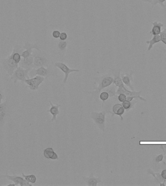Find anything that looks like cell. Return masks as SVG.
I'll return each mask as SVG.
<instances>
[{
  "instance_id": "cell-23",
  "label": "cell",
  "mask_w": 166,
  "mask_h": 186,
  "mask_svg": "<svg viewBox=\"0 0 166 186\" xmlns=\"http://www.w3.org/2000/svg\"><path fill=\"white\" fill-rule=\"evenodd\" d=\"M22 176L25 180L28 182L32 184H35L36 182L37 177L34 175H25L24 173H21Z\"/></svg>"
},
{
  "instance_id": "cell-37",
  "label": "cell",
  "mask_w": 166,
  "mask_h": 186,
  "mask_svg": "<svg viewBox=\"0 0 166 186\" xmlns=\"http://www.w3.org/2000/svg\"><path fill=\"white\" fill-rule=\"evenodd\" d=\"M31 1H33L34 0H31Z\"/></svg>"
},
{
  "instance_id": "cell-35",
  "label": "cell",
  "mask_w": 166,
  "mask_h": 186,
  "mask_svg": "<svg viewBox=\"0 0 166 186\" xmlns=\"http://www.w3.org/2000/svg\"><path fill=\"white\" fill-rule=\"evenodd\" d=\"M3 99V95L1 92H0V104L2 103V101Z\"/></svg>"
},
{
  "instance_id": "cell-33",
  "label": "cell",
  "mask_w": 166,
  "mask_h": 186,
  "mask_svg": "<svg viewBox=\"0 0 166 186\" xmlns=\"http://www.w3.org/2000/svg\"><path fill=\"white\" fill-rule=\"evenodd\" d=\"M161 176H162L163 178L166 179V170L163 171L162 172V174H161Z\"/></svg>"
},
{
  "instance_id": "cell-2",
  "label": "cell",
  "mask_w": 166,
  "mask_h": 186,
  "mask_svg": "<svg viewBox=\"0 0 166 186\" xmlns=\"http://www.w3.org/2000/svg\"><path fill=\"white\" fill-rule=\"evenodd\" d=\"M107 113V112L103 111L101 112H93L91 114V118L103 132L105 130V115Z\"/></svg>"
},
{
  "instance_id": "cell-10",
  "label": "cell",
  "mask_w": 166,
  "mask_h": 186,
  "mask_svg": "<svg viewBox=\"0 0 166 186\" xmlns=\"http://www.w3.org/2000/svg\"><path fill=\"white\" fill-rule=\"evenodd\" d=\"M35 56L32 54L30 56L26 58H23L21 60L19 66L21 68H24L25 69H30L32 70L34 68V59Z\"/></svg>"
},
{
  "instance_id": "cell-36",
  "label": "cell",
  "mask_w": 166,
  "mask_h": 186,
  "mask_svg": "<svg viewBox=\"0 0 166 186\" xmlns=\"http://www.w3.org/2000/svg\"><path fill=\"white\" fill-rule=\"evenodd\" d=\"M142 1L145 2H147V3H151L152 4V1L153 0H141Z\"/></svg>"
},
{
  "instance_id": "cell-3",
  "label": "cell",
  "mask_w": 166,
  "mask_h": 186,
  "mask_svg": "<svg viewBox=\"0 0 166 186\" xmlns=\"http://www.w3.org/2000/svg\"><path fill=\"white\" fill-rule=\"evenodd\" d=\"M114 78L112 77L105 76L101 80L98 87L95 88L94 91L88 92L91 94H93L95 96H97L102 90H104L105 88L109 87L113 84Z\"/></svg>"
},
{
  "instance_id": "cell-1",
  "label": "cell",
  "mask_w": 166,
  "mask_h": 186,
  "mask_svg": "<svg viewBox=\"0 0 166 186\" xmlns=\"http://www.w3.org/2000/svg\"><path fill=\"white\" fill-rule=\"evenodd\" d=\"M30 70V69L18 67L14 71L12 75L11 76V79L14 80V84H16L18 81H21L22 83H24L26 79H30L28 74Z\"/></svg>"
},
{
  "instance_id": "cell-24",
  "label": "cell",
  "mask_w": 166,
  "mask_h": 186,
  "mask_svg": "<svg viewBox=\"0 0 166 186\" xmlns=\"http://www.w3.org/2000/svg\"><path fill=\"white\" fill-rule=\"evenodd\" d=\"M99 97L100 99L103 101V103H102V108H103L104 102L107 101L109 97V94L107 92H103L101 93Z\"/></svg>"
},
{
  "instance_id": "cell-13",
  "label": "cell",
  "mask_w": 166,
  "mask_h": 186,
  "mask_svg": "<svg viewBox=\"0 0 166 186\" xmlns=\"http://www.w3.org/2000/svg\"><path fill=\"white\" fill-rule=\"evenodd\" d=\"M112 111H113V113H112V116H113L114 115H117L120 116L122 121L123 120L122 115L124 113L125 109L123 108L122 104L119 103L115 104L112 108Z\"/></svg>"
},
{
  "instance_id": "cell-16",
  "label": "cell",
  "mask_w": 166,
  "mask_h": 186,
  "mask_svg": "<svg viewBox=\"0 0 166 186\" xmlns=\"http://www.w3.org/2000/svg\"><path fill=\"white\" fill-rule=\"evenodd\" d=\"M50 102V105H51V107L50 108V110H48V112H50L51 115H53V118L52 119V121L53 122L54 121H56V116L57 115L59 114V107L61 106L60 105H54L51 102V101H49Z\"/></svg>"
},
{
  "instance_id": "cell-15",
  "label": "cell",
  "mask_w": 166,
  "mask_h": 186,
  "mask_svg": "<svg viewBox=\"0 0 166 186\" xmlns=\"http://www.w3.org/2000/svg\"><path fill=\"white\" fill-rule=\"evenodd\" d=\"M153 27L151 31L150 32V34L153 36L159 35L161 33V28L164 27V24L161 22H158V21H155L152 22Z\"/></svg>"
},
{
  "instance_id": "cell-18",
  "label": "cell",
  "mask_w": 166,
  "mask_h": 186,
  "mask_svg": "<svg viewBox=\"0 0 166 186\" xmlns=\"http://www.w3.org/2000/svg\"><path fill=\"white\" fill-rule=\"evenodd\" d=\"M160 41H161L160 35L154 36V37L151 40L147 41L146 43L147 44H149V46L148 47V51H150L152 48V47L154 46V45L160 42Z\"/></svg>"
},
{
  "instance_id": "cell-28",
  "label": "cell",
  "mask_w": 166,
  "mask_h": 186,
  "mask_svg": "<svg viewBox=\"0 0 166 186\" xmlns=\"http://www.w3.org/2000/svg\"><path fill=\"white\" fill-rule=\"evenodd\" d=\"M127 96L125 94H120L118 96V100L121 102H123L126 100Z\"/></svg>"
},
{
  "instance_id": "cell-19",
  "label": "cell",
  "mask_w": 166,
  "mask_h": 186,
  "mask_svg": "<svg viewBox=\"0 0 166 186\" xmlns=\"http://www.w3.org/2000/svg\"><path fill=\"white\" fill-rule=\"evenodd\" d=\"M113 84L118 88L124 87V84L123 83L122 78L120 77V71L118 72L114 76Z\"/></svg>"
},
{
  "instance_id": "cell-14",
  "label": "cell",
  "mask_w": 166,
  "mask_h": 186,
  "mask_svg": "<svg viewBox=\"0 0 166 186\" xmlns=\"http://www.w3.org/2000/svg\"><path fill=\"white\" fill-rule=\"evenodd\" d=\"M47 60L46 58L44 57L40 56H34V68H40L47 64Z\"/></svg>"
},
{
  "instance_id": "cell-4",
  "label": "cell",
  "mask_w": 166,
  "mask_h": 186,
  "mask_svg": "<svg viewBox=\"0 0 166 186\" xmlns=\"http://www.w3.org/2000/svg\"><path fill=\"white\" fill-rule=\"evenodd\" d=\"M3 64L4 69H5L9 75L11 76L14 73V71L19 67V65L16 63L13 59L11 55L4 60Z\"/></svg>"
},
{
  "instance_id": "cell-29",
  "label": "cell",
  "mask_w": 166,
  "mask_h": 186,
  "mask_svg": "<svg viewBox=\"0 0 166 186\" xmlns=\"http://www.w3.org/2000/svg\"><path fill=\"white\" fill-rule=\"evenodd\" d=\"M122 105L125 109H128L131 107V104L130 103V101H128V100H126L124 102H123Z\"/></svg>"
},
{
  "instance_id": "cell-26",
  "label": "cell",
  "mask_w": 166,
  "mask_h": 186,
  "mask_svg": "<svg viewBox=\"0 0 166 186\" xmlns=\"http://www.w3.org/2000/svg\"><path fill=\"white\" fill-rule=\"evenodd\" d=\"M166 1V0H153L151 4L152 5H156V4H159L162 6L163 8H165V5L164 3Z\"/></svg>"
},
{
  "instance_id": "cell-34",
  "label": "cell",
  "mask_w": 166,
  "mask_h": 186,
  "mask_svg": "<svg viewBox=\"0 0 166 186\" xmlns=\"http://www.w3.org/2000/svg\"><path fill=\"white\" fill-rule=\"evenodd\" d=\"M134 98H136V97L135 96H127L126 97V100H128V101H131L134 99Z\"/></svg>"
},
{
  "instance_id": "cell-27",
  "label": "cell",
  "mask_w": 166,
  "mask_h": 186,
  "mask_svg": "<svg viewBox=\"0 0 166 186\" xmlns=\"http://www.w3.org/2000/svg\"><path fill=\"white\" fill-rule=\"evenodd\" d=\"M160 35L161 36V41L164 44L166 45V29H165L163 32H161Z\"/></svg>"
},
{
  "instance_id": "cell-12",
  "label": "cell",
  "mask_w": 166,
  "mask_h": 186,
  "mask_svg": "<svg viewBox=\"0 0 166 186\" xmlns=\"http://www.w3.org/2000/svg\"><path fill=\"white\" fill-rule=\"evenodd\" d=\"M133 72L132 71L130 74L129 73H125V74H120L121 78L123 83L126 85L127 87H129L132 90H134V88L132 85V80H133Z\"/></svg>"
},
{
  "instance_id": "cell-9",
  "label": "cell",
  "mask_w": 166,
  "mask_h": 186,
  "mask_svg": "<svg viewBox=\"0 0 166 186\" xmlns=\"http://www.w3.org/2000/svg\"><path fill=\"white\" fill-rule=\"evenodd\" d=\"M141 91L136 92V91H130L129 90L123 87L118 88L116 91V95H120V94H125L126 96H135L136 98L138 97L139 99H140L141 100L143 101H146V99H143L142 97L140 96V94H141Z\"/></svg>"
},
{
  "instance_id": "cell-21",
  "label": "cell",
  "mask_w": 166,
  "mask_h": 186,
  "mask_svg": "<svg viewBox=\"0 0 166 186\" xmlns=\"http://www.w3.org/2000/svg\"><path fill=\"white\" fill-rule=\"evenodd\" d=\"M55 152L52 147H48L44 149L43 151V155L47 159H52Z\"/></svg>"
},
{
  "instance_id": "cell-6",
  "label": "cell",
  "mask_w": 166,
  "mask_h": 186,
  "mask_svg": "<svg viewBox=\"0 0 166 186\" xmlns=\"http://www.w3.org/2000/svg\"><path fill=\"white\" fill-rule=\"evenodd\" d=\"M55 65L56 68L62 71L65 74V78L63 80V83L65 84L68 80L69 74L74 72H79L80 70L76 69H71L69 68L63 62H56L55 63Z\"/></svg>"
},
{
  "instance_id": "cell-30",
  "label": "cell",
  "mask_w": 166,
  "mask_h": 186,
  "mask_svg": "<svg viewBox=\"0 0 166 186\" xmlns=\"http://www.w3.org/2000/svg\"><path fill=\"white\" fill-rule=\"evenodd\" d=\"M60 34H61V33H60L59 31H58V30H55V31H53L52 32L53 37L54 38H56V39L59 38Z\"/></svg>"
},
{
  "instance_id": "cell-22",
  "label": "cell",
  "mask_w": 166,
  "mask_h": 186,
  "mask_svg": "<svg viewBox=\"0 0 166 186\" xmlns=\"http://www.w3.org/2000/svg\"><path fill=\"white\" fill-rule=\"evenodd\" d=\"M117 87H116L114 84V85H112L111 87H107V90L106 92L108 93L109 94V97H113L114 96H115L116 95V91L117 90Z\"/></svg>"
},
{
  "instance_id": "cell-5",
  "label": "cell",
  "mask_w": 166,
  "mask_h": 186,
  "mask_svg": "<svg viewBox=\"0 0 166 186\" xmlns=\"http://www.w3.org/2000/svg\"><path fill=\"white\" fill-rule=\"evenodd\" d=\"M44 80L43 77L36 75L31 79H26L24 83L27 84L30 90L36 91L38 90L40 85L43 82Z\"/></svg>"
},
{
  "instance_id": "cell-11",
  "label": "cell",
  "mask_w": 166,
  "mask_h": 186,
  "mask_svg": "<svg viewBox=\"0 0 166 186\" xmlns=\"http://www.w3.org/2000/svg\"><path fill=\"white\" fill-rule=\"evenodd\" d=\"M83 180L88 186H97L99 183L102 182L101 177L96 178L93 174H91L88 177H83Z\"/></svg>"
},
{
  "instance_id": "cell-25",
  "label": "cell",
  "mask_w": 166,
  "mask_h": 186,
  "mask_svg": "<svg viewBox=\"0 0 166 186\" xmlns=\"http://www.w3.org/2000/svg\"><path fill=\"white\" fill-rule=\"evenodd\" d=\"M67 45H68V43H67V41L60 40L58 43V48L61 51H65L67 48Z\"/></svg>"
},
{
  "instance_id": "cell-32",
  "label": "cell",
  "mask_w": 166,
  "mask_h": 186,
  "mask_svg": "<svg viewBox=\"0 0 166 186\" xmlns=\"http://www.w3.org/2000/svg\"><path fill=\"white\" fill-rule=\"evenodd\" d=\"M163 158V156L162 155H159L158 156L156 157V159H155V161H156V162H161V161L162 160Z\"/></svg>"
},
{
  "instance_id": "cell-20",
  "label": "cell",
  "mask_w": 166,
  "mask_h": 186,
  "mask_svg": "<svg viewBox=\"0 0 166 186\" xmlns=\"http://www.w3.org/2000/svg\"><path fill=\"white\" fill-rule=\"evenodd\" d=\"M7 105L8 104L6 101L3 103L0 104V123L3 121L4 117H5Z\"/></svg>"
},
{
  "instance_id": "cell-17",
  "label": "cell",
  "mask_w": 166,
  "mask_h": 186,
  "mask_svg": "<svg viewBox=\"0 0 166 186\" xmlns=\"http://www.w3.org/2000/svg\"><path fill=\"white\" fill-rule=\"evenodd\" d=\"M49 73H50L49 69L46 68L43 66L38 68L36 70H35V75L36 76L39 75L43 77H46L48 76Z\"/></svg>"
},
{
  "instance_id": "cell-8",
  "label": "cell",
  "mask_w": 166,
  "mask_h": 186,
  "mask_svg": "<svg viewBox=\"0 0 166 186\" xmlns=\"http://www.w3.org/2000/svg\"><path fill=\"white\" fill-rule=\"evenodd\" d=\"M22 47L24 49H25L21 53V57L23 58H26L31 55L33 49H37L38 51H40L39 47L36 44H31L28 42H25V44Z\"/></svg>"
},
{
  "instance_id": "cell-31",
  "label": "cell",
  "mask_w": 166,
  "mask_h": 186,
  "mask_svg": "<svg viewBox=\"0 0 166 186\" xmlns=\"http://www.w3.org/2000/svg\"><path fill=\"white\" fill-rule=\"evenodd\" d=\"M60 40L62 41H65L68 38V35L66 32L61 33L60 35Z\"/></svg>"
},
{
  "instance_id": "cell-7",
  "label": "cell",
  "mask_w": 166,
  "mask_h": 186,
  "mask_svg": "<svg viewBox=\"0 0 166 186\" xmlns=\"http://www.w3.org/2000/svg\"><path fill=\"white\" fill-rule=\"evenodd\" d=\"M3 177L7 178L8 180L13 181L14 183L16 184L17 185H20L21 186H32V184L30 183L25 180L24 178L17 175H9L6 173L5 175Z\"/></svg>"
}]
</instances>
